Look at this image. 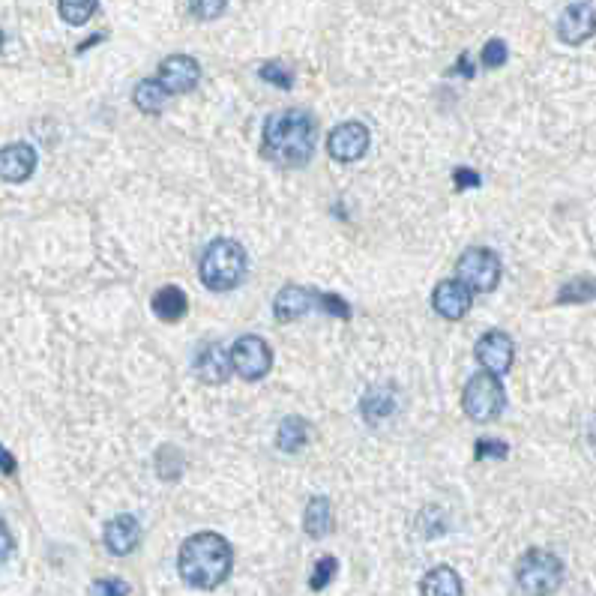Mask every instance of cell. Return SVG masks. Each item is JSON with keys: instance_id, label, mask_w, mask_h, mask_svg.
Segmentation results:
<instances>
[{"instance_id": "cell-27", "label": "cell", "mask_w": 596, "mask_h": 596, "mask_svg": "<svg viewBox=\"0 0 596 596\" xmlns=\"http://www.w3.org/2000/svg\"><path fill=\"white\" fill-rule=\"evenodd\" d=\"M258 75H261L264 81H270V84L282 87V90H291V84H294V75H291V69H288L285 63H279V60H270V63H264V66L258 69Z\"/></svg>"}, {"instance_id": "cell-9", "label": "cell", "mask_w": 596, "mask_h": 596, "mask_svg": "<svg viewBox=\"0 0 596 596\" xmlns=\"http://www.w3.org/2000/svg\"><path fill=\"white\" fill-rule=\"evenodd\" d=\"M369 150V129L357 120H348L336 126L327 138V153L336 162H357Z\"/></svg>"}, {"instance_id": "cell-28", "label": "cell", "mask_w": 596, "mask_h": 596, "mask_svg": "<svg viewBox=\"0 0 596 596\" xmlns=\"http://www.w3.org/2000/svg\"><path fill=\"white\" fill-rule=\"evenodd\" d=\"M507 42L504 39H489L486 45H483V54H480V60H483V66H489V69H498V66H504L507 63Z\"/></svg>"}, {"instance_id": "cell-25", "label": "cell", "mask_w": 596, "mask_h": 596, "mask_svg": "<svg viewBox=\"0 0 596 596\" xmlns=\"http://www.w3.org/2000/svg\"><path fill=\"white\" fill-rule=\"evenodd\" d=\"M156 471L162 480H177L183 474V453L177 447H162L156 453Z\"/></svg>"}, {"instance_id": "cell-11", "label": "cell", "mask_w": 596, "mask_h": 596, "mask_svg": "<svg viewBox=\"0 0 596 596\" xmlns=\"http://www.w3.org/2000/svg\"><path fill=\"white\" fill-rule=\"evenodd\" d=\"M474 303V291L462 282V279H444L435 294H432V306L438 315H444L447 321H459L471 312Z\"/></svg>"}, {"instance_id": "cell-20", "label": "cell", "mask_w": 596, "mask_h": 596, "mask_svg": "<svg viewBox=\"0 0 596 596\" xmlns=\"http://www.w3.org/2000/svg\"><path fill=\"white\" fill-rule=\"evenodd\" d=\"M309 441V423L303 417H288L282 420L279 432H276V447L282 453H300Z\"/></svg>"}, {"instance_id": "cell-21", "label": "cell", "mask_w": 596, "mask_h": 596, "mask_svg": "<svg viewBox=\"0 0 596 596\" xmlns=\"http://www.w3.org/2000/svg\"><path fill=\"white\" fill-rule=\"evenodd\" d=\"M168 96H171V93H168L156 78H147V81H141V84L135 87L132 102H135L138 111H144V114H159V111L165 108Z\"/></svg>"}, {"instance_id": "cell-2", "label": "cell", "mask_w": 596, "mask_h": 596, "mask_svg": "<svg viewBox=\"0 0 596 596\" xmlns=\"http://www.w3.org/2000/svg\"><path fill=\"white\" fill-rule=\"evenodd\" d=\"M231 567H234V552H231L228 540L219 537V534L204 531V534L189 537L180 546L177 570H180V579L189 588L213 591L231 576Z\"/></svg>"}, {"instance_id": "cell-8", "label": "cell", "mask_w": 596, "mask_h": 596, "mask_svg": "<svg viewBox=\"0 0 596 596\" xmlns=\"http://www.w3.org/2000/svg\"><path fill=\"white\" fill-rule=\"evenodd\" d=\"M156 81L174 96V93H189L201 81V66L189 54H171L159 63Z\"/></svg>"}, {"instance_id": "cell-18", "label": "cell", "mask_w": 596, "mask_h": 596, "mask_svg": "<svg viewBox=\"0 0 596 596\" xmlns=\"http://www.w3.org/2000/svg\"><path fill=\"white\" fill-rule=\"evenodd\" d=\"M303 528L312 540H324L333 531V507L324 495L312 498L306 504V516H303Z\"/></svg>"}, {"instance_id": "cell-10", "label": "cell", "mask_w": 596, "mask_h": 596, "mask_svg": "<svg viewBox=\"0 0 596 596\" xmlns=\"http://www.w3.org/2000/svg\"><path fill=\"white\" fill-rule=\"evenodd\" d=\"M513 354H516V345H513V339H510L507 333H501V330H492V333H486V336L477 342V360H480V366H483L486 372L498 375V378L510 372Z\"/></svg>"}, {"instance_id": "cell-30", "label": "cell", "mask_w": 596, "mask_h": 596, "mask_svg": "<svg viewBox=\"0 0 596 596\" xmlns=\"http://www.w3.org/2000/svg\"><path fill=\"white\" fill-rule=\"evenodd\" d=\"M318 306H321L324 312H330V315L342 318V321H348V318H351V306H348L339 294H318Z\"/></svg>"}, {"instance_id": "cell-36", "label": "cell", "mask_w": 596, "mask_h": 596, "mask_svg": "<svg viewBox=\"0 0 596 596\" xmlns=\"http://www.w3.org/2000/svg\"><path fill=\"white\" fill-rule=\"evenodd\" d=\"M459 72H462V75H468V78L474 75V69L468 66V54H462V60H459V66L453 69V75H459Z\"/></svg>"}, {"instance_id": "cell-16", "label": "cell", "mask_w": 596, "mask_h": 596, "mask_svg": "<svg viewBox=\"0 0 596 596\" xmlns=\"http://www.w3.org/2000/svg\"><path fill=\"white\" fill-rule=\"evenodd\" d=\"M195 372L204 384H222L231 372V354H225L219 345H204L195 357Z\"/></svg>"}, {"instance_id": "cell-3", "label": "cell", "mask_w": 596, "mask_h": 596, "mask_svg": "<svg viewBox=\"0 0 596 596\" xmlns=\"http://www.w3.org/2000/svg\"><path fill=\"white\" fill-rule=\"evenodd\" d=\"M198 273H201L204 288H210V291L237 288L243 282V276H246V252H243V246L237 240H228V237L213 240L204 249V255H201Z\"/></svg>"}, {"instance_id": "cell-12", "label": "cell", "mask_w": 596, "mask_h": 596, "mask_svg": "<svg viewBox=\"0 0 596 596\" xmlns=\"http://www.w3.org/2000/svg\"><path fill=\"white\" fill-rule=\"evenodd\" d=\"M596 33V9L591 3H570L558 18V36L567 45H582Z\"/></svg>"}, {"instance_id": "cell-24", "label": "cell", "mask_w": 596, "mask_h": 596, "mask_svg": "<svg viewBox=\"0 0 596 596\" xmlns=\"http://www.w3.org/2000/svg\"><path fill=\"white\" fill-rule=\"evenodd\" d=\"M96 6H99V0H57V9H60L63 21L66 24H75V27L78 24H87L93 18Z\"/></svg>"}, {"instance_id": "cell-4", "label": "cell", "mask_w": 596, "mask_h": 596, "mask_svg": "<svg viewBox=\"0 0 596 596\" xmlns=\"http://www.w3.org/2000/svg\"><path fill=\"white\" fill-rule=\"evenodd\" d=\"M516 582L528 596H552L564 585V564L546 549H531L516 567Z\"/></svg>"}, {"instance_id": "cell-6", "label": "cell", "mask_w": 596, "mask_h": 596, "mask_svg": "<svg viewBox=\"0 0 596 596\" xmlns=\"http://www.w3.org/2000/svg\"><path fill=\"white\" fill-rule=\"evenodd\" d=\"M456 273H459V279H462L471 291L486 294V291H495L498 282H501V261H498V255L489 252V249H468V252L459 258Z\"/></svg>"}, {"instance_id": "cell-15", "label": "cell", "mask_w": 596, "mask_h": 596, "mask_svg": "<svg viewBox=\"0 0 596 596\" xmlns=\"http://www.w3.org/2000/svg\"><path fill=\"white\" fill-rule=\"evenodd\" d=\"M315 303H318V294H315V291H309V288H303V285H285V288L276 294V300H273V312H276L279 321H297V318H303Z\"/></svg>"}, {"instance_id": "cell-31", "label": "cell", "mask_w": 596, "mask_h": 596, "mask_svg": "<svg viewBox=\"0 0 596 596\" xmlns=\"http://www.w3.org/2000/svg\"><path fill=\"white\" fill-rule=\"evenodd\" d=\"M474 456H477V459H507V456H510V447H507L504 441L486 438V441H477Z\"/></svg>"}, {"instance_id": "cell-5", "label": "cell", "mask_w": 596, "mask_h": 596, "mask_svg": "<svg viewBox=\"0 0 596 596\" xmlns=\"http://www.w3.org/2000/svg\"><path fill=\"white\" fill-rule=\"evenodd\" d=\"M507 405V393H504V384L498 375L486 372V375H474L468 384H465V393H462V408L465 414L474 420V423H492L501 417Z\"/></svg>"}, {"instance_id": "cell-7", "label": "cell", "mask_w": 596, "mask_h": 596, "mask_svg": "<svg viewBox=\"0 0 596 596\" xmlns=\"http://www.w3.org/2000/svg\"><path fill=\"white\" fill-rule=\"evenodd\" d=\"M228 354H231V369L246 381H261L273 366L270 345L261 336H240Z\"/></svg>"}, {"instance_id": "cell-23", "label": "cell", "mask_w": 596, "mask_h": 596, "mask_svg": "<svg viewBox=\"0 0 596 596\" xmlns=\"http://www.w3.org/2000/svg\"><path fill=\"white\" fill-rule=\"evenodd\" d=\"M596 300V279L582 276V279H570L561 291H558V303H594Z\"/></svg>"}, {"instance_id": "cell-26", "label": "cell", "mask_w": 596, "mask_h": 596, "mask_svg": "<svg viewBox=\"0 0 596 596\" xmlns=\"http://www.w3.org/2000/svg\"><path fill=\"white\" fill-rule=\"evenodd\" d=\"M336 576H339V561L327 555V558H321V561L315 564L312 579H309V588H312V591H324Z\"/></svg>"}, {"instance_id": "cell-35", "label": "cell", "mask_w": 596, "mask_h": 596, "mask_svg": "<svg viewBox=\"0 0 596 596\" xmlns=\"http://www.w3.org/2000/svg\"><path fill=\"white\" fill-rule=\"evenodd\" d=\"M0 471H3V474H15V459H12L3 447H0Z\"/></svg>"}, {"instance_id": "cell-34", "label": "cell", "mask_w": 596, "mask_h": 596, "mask_svg": "<svg viewBox=\"0 0 596 596\" xmlns=\"http://www.w3.org/2000/svg\"><path fill=\"white\" fill-rule=\"evenodd\" d=\"M9 555H12V534H9V528L0 522V567L9 561Z\"/></svg>"}, {"instance_id": "cell-1", "label": "cell", "mask_w": 596, "mask_h": 596, "mask_svg": "<svg viewBox=\"0 0 596 596\" xmlns=\"http://www.w3.org/2000/svg\"><path fill=\"white\" fill-rule=\"evenodd\" d=\"M261 150L282 168H303L315 156V120L306 111H279L264 123Z\"/></svg>"}, {"instance_id": "cell-33", "label": "cell", "mask_w": 596, "mask_h": 596, "mask_svg": "<svg viewBox=\"0 0 596 596\" xmlns=\"http://www.w3.org/2000/svg\"><path fill=\"white\" fill-rule=\"evenodd\" d=\"M453 180H456V186L459 189H474V186H480L483 180H480V174L477 171H471V168H456L453 171Z\"/></svg>"}, {"instance_id": "cell-19", "label": "cell", "mask_w": 596, "mask_h": 596, "mask_svg": "<svg viewBox=\"0 0 596 596\" xmlns=\"http://www.w3.org/2000/svg\"><path fill=\"white\" fill-rule=\"evenodd\" d=\"M423 596H462V579L453 567H435L420 582Z\"/></svg>"}, {"instance_id": "cell-22", "label": "cell", "mask_w": 596, "mask_h": 596, "mask_svg": "<svg viewBox=\"0 0 596 596\" xmlns=\"http://www.w3.org/2000/svg\"><path fill=\"white\" fill-rule=\"evenodd\" d=\"M360 411H363V417L375 426V423H381L384 417H390V414L396 411V399H393V393H387L384 387H375V390H369L366 399L360 402Z\"/></svg>"}, {"instance_id": "cell-32", "label": "cell", "mask_w": 596, "mask_h": 596, "mask_svg": "<svg viewBox=\"0 0 596 596\" xmlns=\"http://www.w3.org/2000/svg\"><path fill=\"white\" fill-rule=\"evenodd\" d=\"M93 596H129V585L120 579H102L93 585Z\"/></svg>"}, {"instance_id": "cell-13", "label": "cell", "mask_w": 596, "mask_h": 596, "mask_svg": "<svg viewBox=\"0 0 596 596\" xmlns=\"http://www.w3.org/2000/svg\"><path fill=\"white\" fill-rule=\"evenodd\" d=\"M36 171V150L30 144H6L0 150V180L24 183Z\"/></svg>"}, {"instance_id": "cell-17", "label": "cell", "mask_w": 596, "mask_h": 596, "mask_svg": "<svg viewBox=\"0 0 596 596\" xmlns=\"http://www.w3.org/2000/svg\"><path fill=\"white\" fill-rule=\"evenodd\" d=\"M153 315L159 318V321H165V324H177L183 315H186V309H189V303H186V294L180 291V288H174V285H165V288H159L156 294H153Z\"/></svg>"}, {"instance_id": "cell-29", "label": "cell", "mask_w": 596, "mask_h": 596, "mask_svg": "<svg viewBox=\"0 0 596 596\" xmlns=\"http://www.w3.org/2000/svg\"><path fill=\"white\" fill-rule=\"evenodd\" d=\"M228 0H192V15L201 21H213L225 12Z\"/></svg>"}, {"instance_id": "cell-14", "label": "cell", "mask_w": 596, "mask_h": 596, "mask_svg": "<svg viewBox=\"0 0 596 596\" xmlns=\"http://www.w3.org/2000/svg\"><path fill=\"white\" fill-rule=\"evenodd\" d=\"M102 540H105V549L111 555H117V558L132 555L138 549V543H141V525L132 516H117V519H111L105 525V537Z\"/></svg>"}, {"instance_id": "cell-37", "label": "cell", "mask_w": 596, "mask_h": 596, "mask_svg": "<svg viewBox=\"0 0 596 596\" xmlns=\"http://www.w3.org/2000/svg\"><path fill=\"white\" fill-rule=\"evenodd\" d=\"M0 45H3V33H0Z\"/></svg>"}]
</instances>
